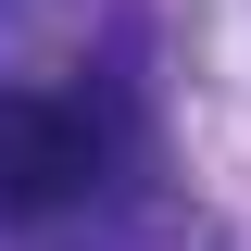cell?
Instances as JSON below:
<instances>
[{"mask_svg": "<svg viewBox=\"0 0 251 251\" xmlns=\"http://www.w3.org/2000/svg\"><path fill=\"white\" fill-rule=\"evenodd\" d=\"M100 188V126H88V100H50V88H25V100H0V214H75Z\"/></svg>", "mask_w": 251, "mask_h": 251, "instance_id": "cell-1", "label": "cell"}]
</instances>
